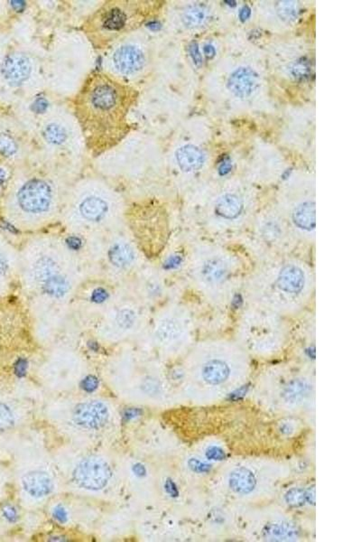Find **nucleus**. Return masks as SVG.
Instances as JSON below:
<instances>
[{
    "label": "nucleus",
    "mask_w": 361,
    "mask_h": 542,
    "mask_svg": "<svg viewBox=\"0 0 361 542\" xmlns=\"http://www.w3.org/2000/svg\"><path fill=\"white\" fill-rule=\"evenodd\" d=\"M259 85L257 73L247 67H240L231 74L228 87L238 98H248Z\"/></svg>",
    "instance_id": "16"
},
{
    "label": "nucleus",
    "mask_w": 361,
    "mask_h": 542,
    "mask_svg": "<svg viewBox=\"0 0 361 542\" xmlns=\"http://www.w3.org/2000/svg\"><path fill=\"white\" fill-rule=\"evenodd\" d=\"M193 370L209 383H221L245 370L247 356L240 347L224 341L202 344L192 358Z\"/></svg>",
    "instance_id": "8"
},
{
    "label": "nucleus",
    "mask_w": 361,
    "mask_h": 542,
    "mask_svg": "<svg viewBox=\"0 0 361 542\" xmlns=\"http://www.w3.org/2000/svg\"><path fill=\"white\" fill-rule=\"evenodd\" d=\"M73 119L62 115L47 116L42 121L39 130L40 140L48 150V154L58 158H70L77 155V132H80L78 124H73Z\"/></svg>",
    "instance_id": "11"
},
{
    "label": "nucleus",
    "mask_w": 361,
    "mask_h": 542,
    "mask_svg": "<svg viewBox=\"0 0 361 542\" xmlns=\"http://www.w3.org/2000/svg\"><path fill=\"white\" fill-rule=\"evenodd\" d=\"M60 200L56 173L31 170L22 177L11 195V215L16 224L34 225L48 220Z\"/></svg>",
    "instance_id": "5"
},
{
    "label": "nucleus",
    "mask_w": 361,
    "mask_h": 542,
    "mask_svg": "<svg viewBox=\"0 0 361 542\" xmlns=\"http://www.w3.org/2000/svg\"><path fill=\"white\" fill-rule=\"evenodd\" d=\"M152 11L149 1L109 0L86 18L82 31L96 49H109L151 21Z\"/></svg>",
    "instance_id": "4"
},
{
    "label": "nucleus",
    "mask_w": 361,
    "mask_h": 542,
    "mask_svg": "<svg viewBox=\"0 0 361 542\" xmlns=\"http://www.w3.org/2000/svg\"><path fill=\"white\" fill-rule=\"evenodd\" d=\"M137 90L104 71L87 76L73 100V112L85 146L92 156L109 152L131 131L128 115Z\"/></svg>",
    "instance_id": "1"
},
{
    "label": "nucleus",
    "mask_w": 361,
    "mask_h": 542,
    "mask_svg": "<svg viewBox=\"0 0 361 542\" xmlns=\"http://www.w3.org/2000/svg\"><path fill=\"white\" fill-rule=\"evenodd\" d=\"M238 335L245 349L267 356L277 353L285 344L288 325L282 315L251 305L238 319Z\"/></svg>",
    "instance_id": "6"
},
{
    "label": "nucleus",
    "mask_w": 361,
    "mask_h": 542,
    "mask_svg": "<svg viewBox=\"0 0 361 542\" xmlns=\"http://www.w3.org/2000/svg\"><path fill=\"white\" fill-rule=\"evenodd\" d=\"M112 472L105 460L99 457H89L76 466L73 478L76 485L90 491H99L107 486Z\"/></svg>",
    "instance_id": "14"
},
{
    "label": "nucleus",
    "mask_w": 361,
    "mask_h": 542,
    "mask_svg": "<svg viewBox=\"0 0 361 542\" xmlns=\"http://www.w3.org/2000/svg\"><path fill=\"white\" fill-rule=\"evenodd\" d=\"M190 273L196 289L215 305L230 302L240 285L243 263L231 251L201 245L192 254Z\"/></svg>",
    "instance_id": "3"
},
{
    "label": "nucleus",
    "mask_w": 361,
    "mask_h": 542,
    "mask_svg": "<svg viewBox=\"0 0 361 542\" xmlns=\"http://www.w3.org/2000/svg\"><path fill=\"white\" fill-rule=\"evenodd\" d=\"M22 486L25 491L35 498H43L54 490L53 480L47 473L40 471L25 474L22 478Z\"/></svg>",
    "instance_id": "17"
},
{
    "label": "nucleus",
    "mask_w": 361,
    "mask_h": 542,
    "mask_svg": "<svg viewBox=\"0 0 361 542\" xmlns=\"http://www.w3.org/2000/svg\"><path fill=\"white\" fill-rule=\"evenodd\" d=\"M97 386H98V382H97V380L93 378V377H88V378L85 380V383H83V388H85L87 392H92V390H94L97 388Z\"/></svg>",
    "instance_id": "26"
},
{
    "label": "nucleus",
    "mask_w": 361,
    "mask_h": 542,
    "mask_svg": "<svg viewBox=\"0 0 361 542\" xmlns=\"http://www.w3.org/2000/svg\"><path fill=\"white\" fill-rule=\"evenodd\" d=\"M105 58L104 72L130 85L137 79L147 64L146 50L133 38H124L111 47Z\"/></svg>",
    "instance_id": "9"
},
{
    "label": "nucleus",
    "mask_w": 361,
    "mask_h": 542,
    "mask_svg": "<svg viewBox=\"0 0 361 542\" xmlns=\"http://www.w3.org/2000/svg\"><path fill=\"white\" fill-rule=\"evenodd\" d=\"M177 164L183 172H195L201 169L205 162V155L201 148L193 145L180 147L176 154Z\"/></svg>",
    "instance_id": "18"
},
{
    "label": "nucleus",
    "mask_w": 361,
    "mask_h": 542,
    "mask_svg": "<svg viewBox=\"0 0 361 542\" xmlns=\"http://www.w3.org/2000/svg\"><path fill=\"white\" fill-rule=\"evenodd\" d=\"M73 421L80 427L99 429L107 423L109 418L108 406L99 401L80 403L73 411Z\"/></svg>",
    "instance_id": "15"
},
{
    "label": "nucleus",
    "mask_w": 361,
    "mask_h": 542,
    "mask_svg": "<svg viewBox=\"0 0 361 542\" xmlns=\"http://www.w3.org/2000/svg\"><path fill=\"white\" fill-rule=\"evenodd\" d=\"M4 514L6 518L9 519V521H14V519L17 518V512H16L15 510L11 507L6 508Z\"/></svg>",
    "instance_id": "30"
},
{
    "label": "nucleus",
    "mask_w": 361,
    "mask_h": 542,
    "mask_svg": "<svg viewBox=\"0 0 361 542\" xmlns=\"http://www.w3.org/2000/svg\"><path fill=\"white\" fill-rule=\"evenodd\" d=\"M68 214L73 221L88 228H99L113 221L121 211V198L106 183L90 180L79 183L68 198Z\"/></svg>",
    "instance_id": "7"
},
{
    "label": "nucleus",
    "mask_w": 361,
    "mask_h": 542,
    "mask_svg": "<svg viewBox=\"0 0 361 542\" xmlns=\"http://www.w3.org/2000/svg\"><path fill=\"white\" fill-rule=\"evenodd\" d=\"M135 253L133 248L127 243H117L113 246L111 251V260L115 265L127 267L133 263Z\"/></svg>",
    "instance_id": "20"
},
{
    "label": "nucleus",
    "mask_w": 361,
    "mask_h": 542,
    "mask_svg": "<svg viewBox=\"0 0 361 542\" xmlns=\"http://www.w3.org/2000/svg\"><path fill=\"white\" fill-rule=\"evenodd\" d=\"M255 230L260 241L275 250H286L296 240L288 222L279 214L269 212L257 219Z\"/></svg>",
    "instance_id": "13"
},
{
    "label": "nucleus",
    "mask_w": 361,
    "mask_h": 542,
    "mask_svg": "<svg viewBox=\"0 0 361 542\" xmlns=\"http://www.w3.org/2000/svg\"><path fill=\"white\" fill-rule=\"evenodd\" d=\"M203 52H204V54L207 58L214 57L216 53L215 48L212 44L205 45L204 48H203Z\"/></svg>",
    "instance_id": "29"
},
{
    "label": "nucleus",
    "mask_w": 361,
    "mask_h": 542,
    "mask_svg": "<svg viewBox=\"0 0 361 542\" xmlns=\"http://www.w3.org/2000/svg\"><path fill=\"white\" fill-rule=\"evenodd\" d=\"M54 516H56V518L58 519V521L62 522L66 521L67 517L66 512L63 508H56V511H54Z\"/></svg>",
    "instance_id": "28"
},
{
    "label": "nucleus",
    "mask_w": 361,
    "mask_h": 542,
    "mask_svg": "<svg viewBox=\"0 0 361 542\" xmlns=\"http://www.w3.org/2000/svg\"><path fill=\"white\" fill-rule=\"evenodd\" d=\"M209 9L203 4L189 6L183 13V22L187 28H197L208 22Z\"/></svg>",
    "instance_id": "19"
},
{
    "label": "nucleus",
    "mask_w": 361,
    "mask_h": 542,
    "mask_svg": "<svg viewBox=\"0 0 361 542\" xmlns=\"http://www.w3.org/2000/svg\"><path fill=\"white\" fill-rule=\"evenodd\" d=\"M314 289V274L304 261L280 259L255 271L245 286V296L252 306L293 315L304 311Z\"/></svg>",
    "instance_id": "2"
},
{
    "label": "nucleus",
    "mask_w": 361,
    "mask_h": 542,
    "mask_svg": "<svg viewBox=\"0 0 361 542\" xmlns=\"http://www.w3.org/2000/svg\"><path fill=\"white\" fill-rule=\"evenodd\" d=\"M276 12L279 18L286 23H293L298 18L299 8L295 1H279L276 4Z\"/></svg>",
    "instance_id": "21"
},
{
    "label": "nucleus",
    "mask_w": 361,
    "mask_h": 542,
    "mask_svg": "<svg viewBox=\"0 0 361 542\" xmlns=\"http://www.w3.org/2000/svg\"><path fill=\"white\" fill-rule=\"evenodd\" d=\"M193 319L183 306H172L157 319L154 335L162 347H178L191 337Z\"/></svg>",
    "instance_id": "12"
},
{
    "label": "nucleus",
    "mask_w": 361,
    "mask_h": 542,
    "mask_svg": "<svg viewBox=\"0 0 361 542\" xmlns=\"http://www.w3.org/2000/svg\"><path fill=\"white\" fill-rule=\"evenodd\" d=\"M250 218V209L243 196L226 192L209 206L202 222L215 231H233L246 226Z\"/></svg>",
    "instance_id": "10"
},
{
    "label": "nucleus",
    "mask_w": 361,
    "mask_h": 542,
    "mask_svg": "<svg viewBox=\"0 0 361 542\" xmlns=\"http://www.w3.org/2000/svg\"><path fill=\"white\" fill-rule=\"evenodd\" d=\"M190 54L195 66H201L202 64V56L199 49L197 43H192L189 47Z\"/></svg>",
    "instance_id": "24"
},
{
    "label": "nucleus",
    "mask_w": 361,
    "mask_h": 542,
    "mask_svg": "<svg viewBox=\"0 0 361 542\" xmlns=\"http://www.w3.org/2000/svg\"><path fill=\"white\" fill-rule=\"evenodd\" d=\"M135 312L130 309H122L116 315L113 327L117 330L127 331L130 330L135 325Z\"/></svg>",
    "instance_id": "22"
},
{
    "label": "nucleus",
    "mask_w": 361,
    "mask_h": 542,
    "mask_svg": "<svg viewBox=\"0 0 361 542\" xmlns=\"http://www.w3.org/2000/svg\"><path fill=\"white\" fill-rule=\"evenodd\" d=\"M251 15V11L250 8H248L247 6H243V8L241 9L240 12V18L241 21H246L247 19L250 18Z\"/></svg>",
    "instance_id": "27"
},
{
    "label": "nucleus",
    "mask_w": 361,
    "mask_h": 542,
    "mask_svg": "<svg viewBox=\"0 0 361 542\" xmlns=\"http://www.w3.org/2000/svg\"><path fill=\"white\" fill-rule=\"evenodd\" d=\"M309 66L304 62H299L295 64V66L293 67V76L295 77H305L309 73Z\"/></svg>",
    "instance_id": "25"
},
{
    "label": "nucleus",
    "mask_w": 361,
    "mask_h": 542,
    "mask_svg": "<svg viewBox=\"0 0 361 542\" xmlns=\"http://www.w3.org/2000/svg\"><path fill=\"white\" fill-rule=\"evenodd\" d=\"M14 424V416L8 406L0 403V430H6Z\"/></svg>",
    "instance_id": "23"
},
{
    "label": "nucleus",
    "mask_w": 361,
    "mask_h": 542,
    "mask_svg": "<svg viewBox=\"0 0 361 542\" xmlns=\"http://www.w3.org/2000/svg\"><path fill=\"white\" fill-rule=\"evenodd\" d=\"M230 169H231V164H228V162H224V164H221L220 167V172L221 173L224 172V174H226L228 172Z\"/></svg>",
    "instance_id": "31"
}]
</instances>
